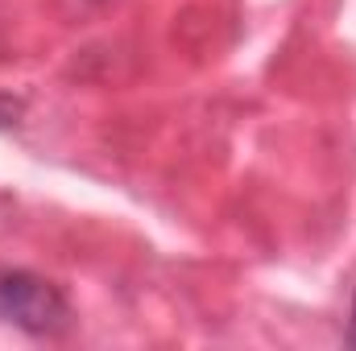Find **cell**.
<instances>
[{
  "label": "cell",
  "instance_id": "obj_1",
  "mask_svg": "<svg viewBox=\"0 0 356 351\" xmlns=\"http://www.w3.org/2000/svg\"><path fill=\"white\" fill-rule=\"evenodd\" d=\"M0 314L33 335H54L67 327V302L50 281H38L29 273H4L0 277Z\"/></svg>",
  "mask_w": 356,
  "mask_h": 351
},
{
  "label": "cell",
  "instance_id": "obj_2",
  "mask_svg": "<svg viewBox=\"0 0 356 351\" xmlns=\"http://www.w3.org/2000/svg\"><path fill=\"white\" fill-rule=\"evenodd\" d=\"M348 343L356 348V298H353V318H348Z\"/></svg>",
  "mask_w": 356,
  "mask_h": 351
}]
</instances>
